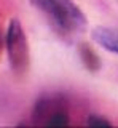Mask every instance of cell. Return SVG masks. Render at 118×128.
I'll return each instance as SVG.
<instances>
[{
  "mask_svg": "<svg viewBox=\"0 0 118 128\" xmlns=\"http://www.w3.org/2000/svg\"><path fill=\"white\" fill-rule=\"evenodd\" d=\"M32 118L35 125L64 126L69 123L67 102L59 94H43L34 106Z\"/></svg>",
  "mask_w": 118,
  "mask_h": 128,
  "instance_id": "cell-3",
  "label": "cell"
},
{
  "mask_svg": "<svg viewBox=\"0 0 118 128\" xmlns=\"http://www.w3.org/2000/svg\"><path fill=\"white\" fill-rule=\"evenodd\" d=\"M2 42H3V38H2V34H0V46H2Z\"/></svg>",
  "mask_w": 118,
  "mask_h": 128,
  "instance_id": "cell-7",
  "label": "cell"
},
{
  "mask_svg": "<svg viewBox=\"0 0 118 128\" xmlns=\"http://www.w3.org/2000/svg\"><path fill=\"white\" fill-rule=\"evenodd\" d=\"M5 46L11 70L18 77H24L29 70L30 53L26 32L18 19H11L8 24V30L5 35Z\"/></svg>",
  "mask_w": 118,
  "mask_h": 128,
  "instance_id": "cell-2",
  "label": "cell"
},
{
  "mask_svg": "<svg viewBox=\"0 0 118 128\" xmlns=\"http://www.w3.org/2000/svg\"><path fill=\"white\" fill-rule=\"evenodd\" d=\"M48 19L51 29L62 40L72 42L86 29V18L83 11L72 0H30Z\"/></svg>",
  "mask_w": 118,
  "mask_h": 128,
  "instance_id": "cell-1",
  "label": "cell"
},
{
  "mask_svg": "<svg viewBox=\"0 0 118 128\" xmlns=\"http://www.w3.org/2000/svg\"><path fill=\"white\" fill-rule=\"evenodd\" d=\"M78 53H80V58H81V61H83V64L89 70L94 72L101 67L99 56L96 54V51H94L88 43H80V45H78Z\"/></svg>",
  "mask_w": 118,
  "mask_h": 128,
  "instance_id": "cell-5",
  "label": "cell"
},
{
  "mask_svg": "<svg viewBox=\"0 0 118 128\" xmlns=\"http://www.w3.org/2000/svg\"><path fill=\"white\" fill-rule=\"evenodd\" d=\"M88 125H89V126H110L112 123H110L109 120H105V118L99 117V115H89V118H88Z\"/></svg>",
  "mask_w": 118,
  "mask_h": 128,
  "instance_id": "cell-6",
  "label": "cell"
},
{
  "mask_svg": "<svg viewBox=\"0 0 118 128\" xmlns=\"http://www.w3.org/2000/svg\"><path fill=\"white\" fill-rule=\"evenodd\" d=\"M91 37L97 45H101L102 48L118 54V29L117 27L97 26L93 29Z\"/></svg>",
  "mask_w": 118,
  "mask_h": 128,
  "instance_id": "cell-4",
  "label": "cell"
}]
</instances>
